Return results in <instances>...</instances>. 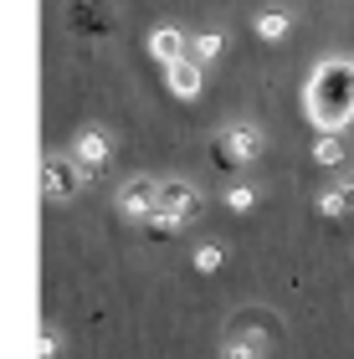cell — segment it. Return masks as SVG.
<instances>
[{
	"label": "cell",
	"instance_id": "obj_1",
	"mask_svg": "<svg viewBox=\"0 0 354 359\" xmlns=\"http://www.w3.org/2000/svg\"><path fill=\"white\" fill-rule=\"evenodd\" d=\"M303 108L324 134H339L354 123V62L349 57H324L303 83Z\"/></svg>",
	"mask_w": 354,
	"mask_h": 359
},
{
	"label": "cell",
	"instance_id": "obj_2",
	"mask_svg": "<svg viewBox=\"0 0 354 359\" xmlns=\"http://www.w3.org/2000/svg\"><path fill=\"white\" fill-rule=\"evenodd\" d=\"M257 154H262V128H257V123H231V128H221V139H216V165H221V170L252 165Z\"/></svg>",
	"mask_w": 354,
	"mask_h": 359
},
{
	"label": "cell",
	"instance_id": "obj_3",
	"mask_svg": "<svg viewBox=\"0 0 354 359\" xmlns=\"http://www.w3.org/2000/svg\"><path fill=\"white\" fill-rule=\"evenodd\" d=\"M83 180H88V165H83V159H46V165H41V195H46V201H52V205H62V201H72V195L77 190H83Z\"/></svg>",
	"mask_w": 354,
	"mask_h": 359
},
{
	"label": "cell",
	"instance_id": "obj_4",
	"mask_svg": "<svg viewBox=\"0 0 354 359\" xmlns=\"http://www.w3.org/2000/svg\"><path fill=\"white\" fill-rule=\"evenodd\" d=\"M118 210L128 221H149L159 210V180H149V175L123 180V185H118Z\"/></svg>",
	"mask_w": 354,
	"mask_h": 359
},
{
	"label": "cell",
	"instance_id": "obj_5",
	"mask_svg": "<svg viewBox=\"0 0 354 359\" xmlns=\"http://www.w3.org/2000/svg\"><path fill=\"white\" fill-rule=\"evenodd\" d=\"M200 190L185 185V180H159V210H170V216L180 221H200Z\"/></svg>",
	"mask_w": 354,
	"mask_h": 359
},
{
	"label": "cell",
	"instance_id": "obj_6",
	"mask_svg": "<svg viewBox=\"0 0 354 359\" xmlns=\"http://www.w3.org/2000/svg\"><path fill=\"white\" fill-rule=\"evenodd\" d=\"M72 154L83 159L88 170H103L108 159H114V139H108V128H98V123L77 128V139H72Z\"/></svg>",
	"mask_w": 354,
	"mask_h": 359
},
{
	"label": "cell",
	"instance_id": "obj_7",
	"mask_svg": "<svg viewBox=\"0 0 354 359\" xmlns=\"http://www.w3.org/2000/svg\"><path fill=\"white\" fill-rule=\"evenodd\" d=\"M165 77H170V93L175 97H200V57H180V62H170L165 67Z\"/></svg>",
	"mask_w": 354,
	"mask_h": 359
},
{
	"label": "cell",
	"instance_id": "obj_8",
	"mask_svg": "<svg viewBox=\"0 0 354 359\" xmlns=\"http://www.w3.org/2000/svg\"><path fill=\"white\" fill-rule=\"evenodd\" d=\"M349 210H354V180H339L334 190H324V195H318V216L339 221V216H349Z\"/></svg>",
	"mask_w": 354,
	"mask_h": 359
},
{
	"label": "cell",
	"instance_id": "obj_9",
	"mask_svg": "<svg viewBox=\"0 0 354 359\" xmlns=\"http://www.w3.org/2000/svg\"><path fill=\"white\" fill-rule=\"evenodd\" d=\"M149 57H159L165 67H170V62H180V57H185V36H180L175 26H159L154 36H149Z\"/></svg>",
	"mask_w": 354,
	"mask_h": 359
},
{
	"label": "cell",
	"instance_id": "obj_10",
	"mask_svg": "<svg viewBox=\"0 0 354 359\" xmlns=\"http://www.w3.org/2000/svg\"><path fill=\"white\" fill-rule=\"evenodd\" d=\"M287 26H293V21H287V11H282V6H267L262 15H257V36H262V41L287 36Z\"/></svg>",
	"mask_w": 354,
	"mask_h": 359
},
{
	"label": "cell",
	"instance_id": "obj_11",
	"mask_svg": "<svg viewBox=\"0 0 354 359\" xmlns=\"http://www.w3.org/2000/svg\"><path fill=\"white\" fill-rule=\"evenodd\" d=\"M221 359H262V339H226Z\"/></svg>",
	"mask_w": 354,
	"mask_h": 359
},
{
	"label": "cell",
	"instance_id": "obj_12",
	"mask_svg": "<svg viewBox=\"0 0 354 359\" xmlns=\"http://www.w3.org/2000/svg\"><path fill=\"white\" fill-rule=\"evenodd\" d=\"M144 226H149V236H159V241H165V236H175V231H180V216H170V210H154V216L149 221H144Z\"/></svg>",
	"mask_w": 354,
	"mask_h": 359
},
{
	"label": "cell",
	"instance_id": "obj_13",
	"mask_svg": "<svg viewBox=\"0 0 354 359\" xmlns=\"http://www.w3.org/2000/svg\"><path fill=\"white\" fill-rule=\"evenodd\" d=\"M221 262H226V252H221L216 241H205V247L196 252V272H205V277H211V272H221Z\"/></svg>",
	"mask_w": 354,
	"mask_h": 359
},
{
	"label": "cell",
	"instance_id": "obj_14",
	"mask_svg": "<svg viewBox=\"0 0 354 359\" xmlns=\"http://www.w3.org/2000/svg\"><path fill=\"white\" fill-rule=\"evenodd\" d=\"M313 159H318V165H329V170L344 165V144H339V139H318V144H313Z\"/></svg>",
	"mask_w": 354,
	"mask_h": 359
},
{
	"label": "cell",
	"instance_id": "obj_15",
	"mask_svg": "<svg viewBox=\"0 0 354 359\" xmlns=\"http://www.w3.org/2000/svg\"><path fill=\"white\" fill-rule=\"evenodd\" d=\"M226 205H231V210H252V205H257V190H252V185H231V190H226Z\"/></svg>",
	"mask_w": 354,
	"mask_h": 359
},
{
	"label": "cell",
	"instance_id": "obj_16",
	"mask_svg": "<svg viewBox=\"0 0 354 359\" xmlns=\"http://www.w3.org/2000/svg\"><path fill=\"white\" fill-rule=\"evenodd\" d=\"M221 46H226V41H221L216 31H205V36H196V57H200V62H211V57L221 52Z\"/></svg>",
	"mask_w": 354,
	"mask_h": 359
}]
</instances>
